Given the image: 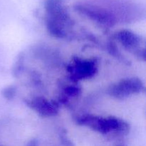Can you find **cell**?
<instances>
[{
	"label": "cell",
	"instance_id": "cell-10",
	"mask_svg": "<svg viewBox=\"0 0 146 146\" xmlns=\"http://www.w3.org/2000/svg\"><path fill=\"white\" fill-rule=\"evenodd\" d=\"M0 146H4V145H1V144L0 143Z\"/></svg>",
	"mask_w": 146,
	"mask_h": 146
},
{
	"label": "cell",
	"instance_id": "cell-4",
	"mask_svg": "<svg viewBox=\"0 0 146 146\" xmlns=\"http://www.w3.org/2000/svg\"><path fill=\"white\" fill-rule=\"evenodd\" d=\"M98 65L95 58L75 57L66 68L69 78L74 82L92 78L98 73Z\"/></svg>",
	"mask_w": 146,
	"mask_h": 146
},
{
	"label": "cell",
	"instance_id": "cell-5",
	"mask_svg": "<svg viewBox=\"0 0 146 146\" xmlns=\"http://www.w3.org/2000/svg\"><path fill=\"white\" fill-rule=\"evenodd\" d=\"M145 89L142 80L137 77L126 78L115 83L109 87L108 94L112 98L123 100L140 94Z\"/></svg>",
	"mask_w": 146,
	"mask_h": 146
},
{
	"label": "cell",
	"instance_id": "cell-1",
	"mask_svg": "<svg viewBox=\"0 0 146 146\" xmlns=\"http://www.w3.org/2000/svg\"><path fill=\"white\" fill-rule=\"evenodd\" d=\"M45 24L48 34L57 38H65L67 31L74 26L64 0H45Z\"/></svg>",
	"mask_w": 146,
	"mask_h": 146
},
{
	"label": "cell",
	"instance_id": "cell-6",
	"mask_svg": "<svg viewBox=\"0 0 146 146\" xmlns=\"http://www.w3.org/2000/svg\"><path fill=\"white\" fill-rule=\"evenodd\" d=\"M115 38L127 51L132 53L140 60L145 61V41L141 36L128 29H121L115 33Z\"/></svg>",
	"mask_w": 146,
	"mask_h": 146
},
{
	"label": "cell",
	"instance_id": "cell-8",
	"mask_svg": "<svg viewBox=\"0 0 146 146\" xmlns=\"http://www.w3.org/2000/svg\"><path fill=\"white\" fill-rule=\"evenodd\" d=\"M81 93H82V89L78 86H67L63 88L62 93L60 96V101L66 104L70 103L71 100L73 101L77 99L81 96Z\"/></svg>",
	"mask_w": 146,
	"mask_h": 146
},
{
	"label": "cell",
	"instance_id": "cell-9",
	"mask_svg": "<svg viewBox=\"0 0 146 146\" xmlns=\"http://www.w3.org/2000/svg\"><path fill=\"white\" fill-rule=\"evenodd\" d=\"M16 94V88L13 86H7L1 91V95L8 101H11L14 98Z\"/></svg>",
	"mask_w": 146,
	"mask_h": 146
},
{
	"label": "cell",
	"instance_id": "cell-3",
	"mask_svg": "<svg viewBox=\"0 0 146 146\" xmlns=\"http://www.w3.org/2000/svg\"><path fill=\"white\" fill-rule=\"evenodd\" d=\"M74 9L79 14L101 27L110 28L116 24L115 17L106 7L91 3L78 2L74 6Z\"/></svg>",
	"mask_w": 146,
	"mask_h": 146
},
{
	"label": "cell",
	"instance_id": "cell-2",
	"mask_svg": "<svg viewBox=\"0 0 146 146\" xmlns=\"http://www.w3.org/2000/svg\"><path fill=\"white\" fill-rule=\"evenodd\" d=\"M75 121L77 125L87 127L103 135L110 133L125 135L129 132L130 129L128 123L113 115L102 117L86 113L77 117Z\"/></svg>",
	"mask_w": 146,
	"mask_h": 146
},
{
	"label": "cell",
	"instance_id": "cell-7",
	"mask_svg": "<svg viewBox=\"0 0 146 146\" xmlns=\"http://www.w3.org/2000/svg\"><path fill=\"white\" fill-rule=\"evenodd\" d=\"M26 104L43 118H51L59 113V106L56 101L44 96H35L25 101Z\"/></svg>",
	"mask_w": 146,
	"mask_h": 146
}]
</instances>
